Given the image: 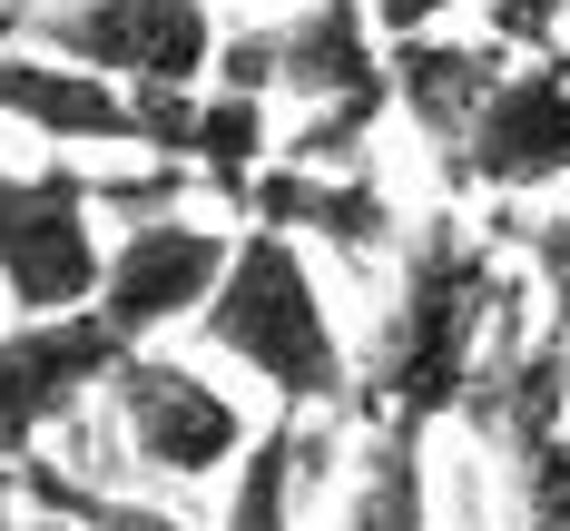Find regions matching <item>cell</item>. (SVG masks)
<instances>
[{
    "mask_svg": "<svg viewBox=\"0 0 570 531\" xmlns=\"http://www.w3.org/2000/svg\"><path fill=\"white\" fill-rule=\"evenodd\" d=\"M227 266H236L227 227H197L187 207H177V217H138V227L109 236L99 315H109L128 345H148V335H168V325H197L207 295L227 286Z\"/></svg>",
    "mask_w": 570,
    "mask_h": 531,
    "instance_id": "9c48e42d",
    "label": "cell"
},
{
    "mask_svg": "<svg viewBox=\"0 0 570 531\" xmlns=\"http://www.w3.org/2000/svg\"><path fill=\"white\" fill-rule=\"evenodd\" d=\"M99 276H109L99 177H79L69 158H50V168L0 158V305L69 315V305H99Z\"/></svg>",
    "mask_w": 570,
    "mask_h": 531,
    "instance_id": "3957f363",
    "label": "cell"
},
{
    "mask_svg": "<svg viewBox=\"0 0 570 531\" xmlns=\"http://www.w3.org/2000/svg\"><path fill=\"white\" fill-rule=\"evenodd\" d=\"M0 118L50 148H148V109L128 79L59 50H20V40L0 50Z\"/></svg>",
    "mask_w": 570,
    "mask_h": 531,
    "instance_id": "30bf717a",
    "label": "cell"
},
{
    "mask_svg": "<svg viewBox=\"0 0 570 531\" xmlns=\"http://www.w3.org/2000/svg\"><path fill=\"white\" fill-rule=\"evenodd\" d=\"M236 217L325 236L335 256H384L403 236L394 207H384V187H374V168H305V158H266V168L236 187Z\"/></svg>",
    "mask_w": 570,
    "mask_h": 531,
    "instance_id": "8fae6325",
    "label": "cell"
},
{
    "mask_svg": "<svg viewBox=\"0 0 570 531\" xmlns=\"http://www.w3.org/2000/svg\"><path fill=\"white\" fill-rule=\"evenodd\" d=\"M482 10H492V30H502L512 50H541V40L561 30V10H570V0H482Z\"/></svg>",
    "mask_w": 570,
    "mask_h": 531,
    "instance_id": "2e32d148",
    "label": "cell"
},
{
    "mask_svg": "<svg viewBox=\"0 0 570 531\" xmlns=\"http://www.w3.org/2000/svg\"><path fill=\"white\" fill-rule=\"evenodd\" d=\"M20 492L50 512V522H69V531H197V522H177L168 502H118V492H99V482H79V472H59L50 453H20Z\"/></svg>",
    "mask_w": 570,
    "mask_h": 531,
    "instance_id": "9a60e30c",
    "label": "cell"
},
{
    "mask_svg": "<svg viewBox=\"0 0 570 531\" xmlns=\"http://www.w3.org/2000/svg\"><path fill=\"white\" fill-rule=\"evenodd\" d=\"M423 433H433V423H403V413H384V423L364 433L335 531H433V472H423Z\"/></svg>",
    "mask_w": 570,
    "mask_h": 531,
    "instance_id": "4fadbf2b",
    "label": "cell"
},
{
    "mask_svg": "<svg viewBox=\"0 0 570 531\" xmlns=\"http://www.w3.org/2000/svg\"><path fill=\"white\" fill-rule=\"evenodd\" d=\"M325 463V443H295V423L256 433V453L227 472V531H295V492Z\"/></svg>",
    "mask_w": 570,
    "mask_h": 531,
    "instance_id": "5bb4252c",
    "label": "cell"
},
{
    "mask_svg": "<svg viewBox=\"0 0 570 531\" xmlns=\"http://www.w3.org/2000/svg\"><path fill=\"white\" fill-rule=\"evenodd\" d=\"M570 177V50H521L502 89L482 99L472 138L443 158L453 197H521V187H561Z\"/></svg>",
    "mask_w": 570,
    "mask_h": 531,
    "instance_id": "8992f818",
    "label": "cell"
},
{
    "mask_svg": "<svg viewBox=\"0 0 570 531\" xmlns=\"http://www.w3.org/2000/svg\"><path fill=\"white\" fill-rule=\"evenodd\" d=\"M118 354H128V335H118L99 305L10 315V335H0V453H10V463L40 453L59 413L89 404V394L118 374Z\"/></svg>",
    "mask_w": 570,
    "mask_h": 531,
    "instance_id": "ba28073f",
    "label": "cell"
},
{
    "mask_svg": "<svg viewBox=\"0 0 570 531\" xmlns=\"http://www.w3.org/2000/svg\"><path fill=\"white\" fill-rule=\"evenodd\" d=\"M99 404H109L118 443H128L148 472H168V482H227V472L256 453L246 404L217 394V384H207L197 364H177V354L128 345V354H118V374L99 384Z\"/></svg>",
    "mask_w": 570,
    "mask_h": 531,
    "instance_id": "5b68a950",
    "label": "cell"
},
{
    "mask_svg": "<svg viewBox=\"0 0 570 531\" xmlns=\"http://www.w3.org/2000/svg\"><path fill=\"white\" fill-rule=\"evenodd\" d=\"M217 79L285 109H335V99H394V50L374 0H305L266 30H227Z\"/></svg>",
    "mask_w": 570,
    "mask_h": 531,
    "instance_id": "277c9868",
    "label": "cell"
},
{
    "mask_svg": "<svg viewBox=\"0 0 570 531\" xmlns=\"http://www.w3.org/2000/svg\"><path fill=\"white\" fill-rule=\"evenodd\" d=\"M197 345L266 374L285 413H354V345L335 335V305L315 286L295 227H266V217L236 227V266L197 315Z\"/></svg>",
    "mask_w": 570,
    "mask_h": 531,
    "instance_id": "7a4b0ae2",
    "label": "cell"
},
{
    "mask_svg": "<svg viewBox=\"0 0 570 531\" xmlns=\"http://www.w3.org/2000/svg\"><path fill=\"white\" fill-rule=\"evenodd\" d=\"M453 0H374V20H384V40H403V30H433Z\"/></svg>",
    "mask_w": 570,
    "mask_h": 531,
    "instance_id": "e0dca14e",
    "label": "cell"
},
{
    "mask_svg": "<svg viewBox=\"0 0 570 531\" xmlns=\"http://www.w3.org/2000/svg\"><path fill=\"white\" fill-rule=\"evenodd\" d=\"M20 30H30V10H20V0H0V50H10Z\"/></svg>",
    "mask_w": 570,
    "mask_h": 531,
    "instance_id": "ac0fdd59",
    "label": "cell"
},
{
    "mask_svg": "<svg viewBox=\"0 0 570 531\" xmlns=\"http://www.w3.org/2000/svg\"><path fill=\"white\" fill-rule=\"evenodd\" d=\"M492 295H502V266L472 227L423 217L403 236V266H394V305L374 325V345L354 364V413L364 423H443V413L472 404V374H482V345H492Z\"/></svg>",
    "mask_w": 570,
    "mask_h": 531,
    "instance_id": "6da1fadb",
    "label": "cell"
},
{
    "mask_svg": "<svg viewBox=\"0 0 570 531\" xmlns=\"http://www.w3.org/2000/svg\"><path fill=\"white\" fill-rule=\"evenodd\" d=\"M0 472H10V453H0Z\"/></svg>",
    "mask_w": 570,
    "mask_h": 531,
    "instance_id": "ffe728a7",
    "label": "cell"
},
{
    "mask_svg": "<svg viewBox=\"0 0 570 531\" xmlns=\"http://www.w3.org/2000/svg\"><path fill=\"white\" fill-rule=\"evenodd\" d=\"M394 50V109L423 128V148H433V168L453 158L462 138H472V118H482V99L502 89V69H512V40L492 30V40H443V30H403V40H384Z\"/></svg>",
    "mask_w": 570,
    "mask_h": 531,
    "instance_id": "7c38bea8",
    "label": "cell"
},
{
    "mask_svg": "<svg viewBox=\"0 0 570 531\" xmlns=\"http://www.w3.org/2000/svg\"><path fill=\"white\" fill-rule=\"evenodd\" d=\"M10 482H20V472H0V531H20V502H10Z\"/></svg>",
    "mask_w": 570,
    "mask_h": 531,
    "instance_id": "d6986e66",
    "label": "cell"
},
{
    "mask_svg": "<svg viewBox=\"0 0 570 531\" xmlns=\"http://www.w3.org/2000/svg\"><path fill=\"white\" fill-rule=\"evenodd\" d=\"M30 40L109 79H177V89H207L227 50L217 0H50L30 10Z\"/></svg>",
    "mask_w": 570,
    "mask_h": 531,
    "instance_id": "52a82bcc",
    "label": "cell"
}]
</instances>
